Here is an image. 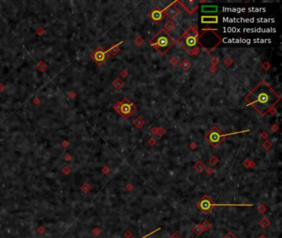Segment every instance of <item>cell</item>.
Wrapping results in <instances>:
<instances>
[{"label": "cell", "mask_w": 282, "mask_h": 238, "mask_svg": "<svg viewBox=\"0 0 282 238\" xmlns=\"http://www.w3.org/2000/svg\"><path fill=\"white\" fill-rule=\"evenodd\" d=\"M192 231H193L195 235H197V236L202 235L203 232H204L203 229L202 228V227H201V224H199V223L195 225V226L192 228Z\"/></svg>", "instance_id": "cell-13"}, {"label": "cell", "mask_w": 282, "mask_h": 238, "mask_svg": "<svg viewBox=\"0 0 282 238\" xmlns=\"http://www.w3.org/2000/svg\"><path fill=\"white\" fill-rule=\"evenodd\" d=\"M257 238H267V237H266L265 235H260V236H259V237H258Z\"/></svg>", "instance_id": "cell-25"}, {"label": "cell", "mask_w": 282, "mask_h": 238, "mask_svg": "<svg viewBox=\"0 0 282 238\" xmlns=\"http://www.w3.org/2000/svg\"><path fill=\"white\" fill-rule=\"evenodd\" d=\"M124 237L126 238H132V231H129V230H127V231L125 232Z\"/></svg>", "instance_id": "cell-21"}, {"label": "cell", "mask_w": 282, "mask_h": 238, "mask_svg": "<svg viewBox=\"0 0 282 238\" xmlns=\"http://www.w3.org/2000/svg\"><path fill=\"white\" fill-rule=\"evenodd\" d=\"M204 165H203V163H201L200 161H199L198 163H197L196 165H195V169L197 171L199 172V173H201L202 172V170H203V169H204Z\"/></svg>", "instance_id": "cell-17"}, {"label": "cell", "mask_w": 282, "mask_h": 238, "mask_svg": "<svg viewBox=\"0 0 282 238\" xmlns=\"http://www.w3.org/2000/svg\"><path fill=\"white\" fill-rule=\"evenodd\" d=\"M190 63L187 60H184L182 62H181V64H180V67L184 70H189L190 68Z\"/></svg>", "instance_id": "cell-14"}, {"label": "cell", "mask_w": 282, "mask_h": 238, "mask_svg": "<svg viewBox=\"0 0 282 238\" xmlns=\"http://www.w3.org/2000/svg\"><path fill=\"white\" fill-rule=\"evenodd\" d=\"M224 135H223L222 132L218 129V128H213L211 131L208 132L207 134V141L209 142L211 145L214 147H217L218 145H219L224 139Z\"/></svg>", "instance_id": "cell-6"}, {"label": "cell", "mask_w": 282, "mask_h": 238, "mask_svg": "<svg viewBox=\"0 0 282 238\" xmlns=\"http://www.w3.org/2000/svg\"><path fill=\"white\" fill-rule=\"evenodd\" d=\"M180 4L185 8V10L190 13H193L197 9L198 3L195 1H180L179 2Z\"/></svg>", "instance_id": "cell-8"}, {"label": "cell", "mask_w": 282, "mask_h": 238, "mask_svg": "<svg viewBox=\"0 0 282 238\" xmlns=\"http://www.w3.org/2000/svg\"><path fill=\"white\" fill-rule=\"evenodd\" d=\"M223 238H237V237L236 236H235L233 232H228V233H227V234L224 236V237Z\"/></svg>", "instance_id": "cell-20"}, {"label": "cell", "mask_w": 282, "mask_h": 238, "mask_svg": "<svg viewBox=\"0 0 282 238\" xmlns=\"http://www.w3.org/2000/svg\"><path fill=\"white\" fill-rule=\"evenodd\" d=\"M149 44L155 49H157L161 54H165L173 46L174 41L171 36L162 29L159 31L151 38V40H150Z\"/></svg>", "instance_id": "cell-3"}, {"label": "cell", "mask_w": 282, "mask_h": 238, "mask_svg": "<svg viewBox=\"0 0 282 238\" xmlns=\"http://www.w3.org/2000/svg\"><path fill=\"white\" fill-rule=\"evenodd\" d=\"M218 11L217 5H203L201 7V12L203 13H216Z\"/></svg>", "instance_id": "cell-10"}, {"label": "cell", "mask_w": 282, "mask_h": 238, "mask_svg": "<svg viewBox=\"0 0 282 238\" xmlns=\"http://www.w3.org/2000/svg\"><path fill=\"white\" fill-rule=\"evenodd\" d=\"M252 206H253L252 204H214L212 201V199L206 194L203 195V198L195 204V207L198 208L204 215L209 214L210 212L212 211L213 208L215 207H252Z\"/></svg>", "instance_id": "cell-4"}, {"label": "cell", "mask_w": 282, "mask_h": 238, "mask_svg": "<svg viewBox=\"0 0 282 238\" xmlns=\"http://www.w3.org/2000/svg\"><path fill=\"white\" fill-rule=\"evenodd\" d=\"M114 108L121 116H123V118L127 119L132 117L137 110L136 106L134 105L130 100L127 99H123L122 101L116 103L114 106Z\"/></svg>", "instance_id": "cell-5"}, {"label": "cell", "mask_w": 282, "mask_h": 238, "mask_svg": "<svg viewBox=\"0 0 282 238\" xmlns=\"http://www.w3.org/2000/svg\"><path fill=\"white\" fill-rule=\"evenodd\" d=\"M212 159H213V160H212L211 161H212V162H213L214 164V163H217V162L218 161V159H217V158H215V157H213V158H212Z\"/></svg>", "instance_id": "cell-24"}, {"label": "cell", "mask_w": 282, "mask_h": 238, "mask_svg": "<svg viewBox=\"0 0 282 238\" xmlns=\"http://www.w3.org/2000/svg\"><path fill=\"white\" fill-rule=\"evenodd\" d=\"M270 220L268 219V218H266V217H263V218L259 221V225H260V227H261L262 228H263V229L267 228V227L270 226Z\"/></svg>", "instance_id": "cell-12"}, {"label": "cell", "mask_w": 282, "mask_h": 238, "mask_svg": "<svg viewBox=\"0 0 282 238\" xmlns=\"http://www.w3.org/2000/svg\"><path fill=\"white\" fill-rule=\"evenodd\" d=\"M170 238H181V237L178 235L177 233H173L171 237H170Z\"/></svg>", "instance_id": "cell-23"}, {"label": "cell", "mask_w": 282, "mask_h": 238, "mask_svg": "<svg viewBox=\"0 0 282 238\" xmlns=\"http://www.w3.org/2000/svg\"><path fill=\"white\" fill-rule=\"evenodd\" d=\"M165 27H166V28H167L169 31H171V30H172V29H173V27H174V25H173L171 22H167V23H166V25H165Z\"/></svg>", "instance_id": "cell-22"}, {"label": "cell", "mask_w": 282, "mask_h": 238, "mask_svg": "<svg viewBox=\"0 0 282 238\" xmlns=\"http://www.w3.org/2000/svg\"><path fill=\"white\" fill-rule=\"evenodd\" d=\"M134 124H135V126H136L138 128H142V127L143 126V125L145 124V122L142 118H138L134 122Z\"/></svg>", "instance_id": "cell-15"}, {"label": "cell", "mask_w": 282, "mask_h": 238, "mask_svg": "<svg viewBox=\"0 0 282 238\" xmlns=\"http://www.w3.org/2000/svg\"><path fill=\"white\" fill-rule=\"evenodd\" d=\"M179 43L190 55H196L199 51V32L196 26L190 27L179 39Z\"/></svg>", "instance_id": "cell-2"}, {"label": "cell", "mask_w": 282, "mask_h": 238, "mask_svg": "<svg viewBox=\"0 0 282 238\" xmlns=\"http://www.w3.org/2000/svg\"><path fill=\"white\" fill-rule=\"evenodd\" d=\"M201 227H202V228L203 229V231H208V230H209L210 228L212 227V224L210 223L209 222H208L207 220H205L203 223L201 224Z\"/></svg>", "instance_id": "cell-16"}, {"label": "cell", "mask_w": 282, "mask_h": 238, "mask_svg": "<svg viewBox=\"0 0 282 238\" xmlns=\"http://www.w3.org/2000/svg\"><path fill=\"white\" fill-rule=\"evenodd\" d=\"M161 230V227H159V228H157V229H156V230H154V231H151L150 233H148V234H146V236H144V237H141V238H146V237H150L151 235H152V234H154L155 232H157V231H159ZM132 238H133V237H132Z\"/></svg>", "instance_id": "cell-19"}, {"label": "cell", "mask_w": 282, "mask_h": 238, "mask_svg": "<svg viewBox=\"0 0 282 238\" xmlns=\"http://www.w3.org/2000/svg\"><path fill=\"white\" fill-rule=\"evenodd\" d=\"M202 23H217L218 22V16H202L201 17Z\"/></svg>", "instance_id": "cell-11"}, {"label": "cell", "mask_w": 282, "mask_h": 238, "mask_svg": "<svg viewBox=\"0 0 282 238\" xmlns=\"http://www.w3.org/2000/svg\"><path fill=\"white\" fill-rule=\"evenodd\" d=\"M149 16L154 22H159L161 20H162L163 17H164V12L161 8H159L158 7H156L154 9L151 10Z\"/></svg>", "instance_id": "cell-7"}, {"label": "cell", "mask_w": 282, "mask_h": 238, "mask_svg": "<svg viewBox=\"0 0 282 238\" xmlns=\"http://www.w3.org/2000/svg\"><path fill=\"white\" fill-rule=\"evenodd\" d=\"M281 96L267 83L261 82L247 96V104L251 106L260 115L265 116L280 101Z\"/></svg>", "instance_id": "cell-1"}, {"label": "cell", "mask_w": 282, "mask_h": 238, "mask_svg": "<svg viewBox=\"0 0 282 238\" xmlns=\"http://www.w3.org/2000/svg\"><path fill=\"white\" fill-rule=\"evenodd\" d=\"M179 13H180L179 8L176 6H175L174 4H171L170 6L167 7V8L165 11V14L166 16H168L169 18H171L176 17L179 14Z\"/></svg>", "instance_id": "cell-9"}, {"label": "cell", "mask_w": 282, "mask_h": 238, "mask_svg": "<svg viewBox=\"0 0 282 238\" xmlns=\"http://www.w3.org/2000/svg\"><path fill=\"white\" fill-rule=\"evenodd\" d=\"M266 210H267V208H266L264 204L259 205V207H258V208H257V211L259 212L260 214H264V213L266 212Z\"/></svg>", "instance_id": "cell-18"}]
</instances>
